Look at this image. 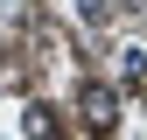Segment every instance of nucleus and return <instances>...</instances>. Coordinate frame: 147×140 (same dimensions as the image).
<instances>
[{"mask_svg":"<svg viewBox=\"0 0 147 140\" xmlns=\"http://www.w3.org/2000/svg\"><path fill=\"white\" fill-rule=\"evenodd\" d=\"M77 112H84L91 133H105V126L119 119V91H112V84H84V91H77Z\"/></svg>","mask_w":147,"mask_h":140,"instance_id":"obj_1","label":"nucleus"},{"mask_svg":"<svg viewBox=\"0 0 147 140\" xmlns=\"http://www.w3.org/2000/svg\"><path fill=\"white\" fill-rule=\"evenodd\" d=\"M21 126H28V140H63V119H56V105H28V112H21Z\"/></svg>","mask_w":147,"mask_h":140,"instance_id":"obj_2","label":"nucleus"},{"mask_svg":"<svg viewBox=\"0 0 147 140\" xmlns=\"http://www.w3.org/2000/svg\"><path fill=\"white\" fill-rule=\"evenodd\" d=\"M77 14H84L91 28H105V21H112V0H77Z\"/></svg>","mask_w":147,"mask_h":140,"instance_id":"obj_3","label":"nucleus"}]
</instances>
